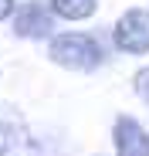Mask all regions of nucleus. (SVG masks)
<instances>
[{
  "mask_svg": "<svg viewBox=\"0 0 149 156\" xmlns=\"http://www.w3.org/2000/svg\"><path fill=\"white\" fill-rule=\"evenodd\" d=\"M4 129H7V126H0V136H4Z\"/></svg>",
  "mask_w": 149,
  "mask_h": 156,
  "instance_id": "1a4fd4ad",
  "label": "nucleus"
},
{
  "mask_svg": "<svg viewBox=\"0 0 149 156\" xmlns=\"http://www.w3.org/2000/svg\"><path fill=\"white\" fill-rule=\"evenodd\" d=\"M51 10L61 20H88L98 10V0H51Z\"/></svg>",
  "mask_w": 149,
  "mask_h": 156,
  "instance_id": "423d86ee",
  "label": "nucleus"
},
{
  "mask_svg": "<svg viewBox=\"0 0 149 156\" xmlns=\"http://www.w3.org/2000/svg\"><path fill=\"white\" fill-rule=\"evenodd\" d=\"M47 58L54 65L68 68V71H95L98 65L105 61V51L92 34H81V31H68V34H58L47 44Z\"/></svg>",
  "mask_w": 149,
  "mask_h": 156,
  "instance_id": "f257e3e1",
  "label": "nucleus"
},
{
  "mask_svg": "<svg viewBox=\"0 0 149 156\" xmlns=\"http://www.w3.org/2000/svg\"><path fill=\"white\" fill-rule=\"evenodd\" d=\"M14 31L17 37L24 41H44V37H51L54 31V10H47L44 4H24L17 14H14Z\"/></svg>",
  "mask_w": 149,
  "mask_h": 156,
  "instance_id": "7ed1b4c3",
  "label": "nucleus"
},
{
  "mask_svg": "<svg viewBox=\"0 0 149 156\" xmlns=\"http://www.w3.org/2000/svg\"><path fill=\"white\" fill-rule=\"evenodd\" d=\"M112 143H115V156H149V133L132 115H119L115 119Z\"/></svg>",
  "mask_w": 149,
  "mask_h": 156,
  "instance_id": "20e7f679",
  "label": "nucleus"
},
{
  "mask_svg": "<svg viewBox=\"0 0 149 156\" xmlns=\"http://www.w3.org/2000/svg\"><path fill=\"white\" fill-rule=\"evenodd\" d=\"M10 14H14V0H0V24H4Z\"/></svg>",
  "mask_w": 149,
  "mask_h": 156,
  "instance_id": "6e6552de",
  "label": "nucleus"
},
{
  "mask_svg": "<svg viewBox=\"0 0 149 156\" xmlns=\"http://www.w3.org/2000/svg\"><path fill=\"white\" fill-rule=\"evenodd\" d=\"M0 156H44L41 143L34 139L31 129L24 126H7L0 136Z\"/></svg>",
  "mask_w": 149,
  "mask_h": 156,
  "instance_id": "39448f33",
  "label": "nucleus"
},
{
  "mask_svg": "<svg viewBox=\"0 0 149 156\" xmlns=\"http://www.w3.org/2000/svg\"><path fill=\"white\" fill-rule=\"evenodd\" d=\"M112 41L122 55H149V10H126L112 27Z\"/></svg>",
  "mask_w": 149,
  "mask_h": 156,
  "instance_id": "f03ea898",
  "label": "nucleus"
},
{
  "mask_svg": "<svg viewBox=\"0 0 149 156\" xmlns=\"http://www.w3.org/2000/svg\"><path fill=\"white\" fill-rule=\"evenodd\" d=\"M132 88H136V95H139V98L146 102V105H149V65L136 71V78H132Z\"/></svg>",
  "mask_w": 149,
  "mask_h": 156,
  "instance_id": "0eeeda50",
  "label": "nucleus"
}]
</instances>
